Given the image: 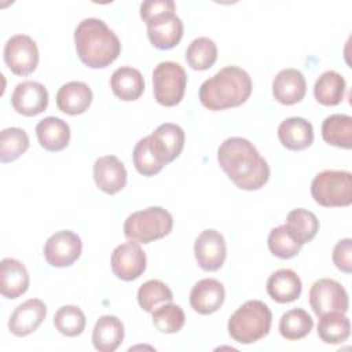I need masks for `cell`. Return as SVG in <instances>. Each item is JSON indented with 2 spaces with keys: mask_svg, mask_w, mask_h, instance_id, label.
Listing matches in <instances>:
<instances>
[{
  "mask_svg": "<svg viewBox=\"0 0 352 352\" xmlns=\"http://www.w3.org/2000/svg\"><path fill=\"white\" fill-rule=\"evenodd\" d=\"M54 324L60 334L76 337L85 329V315L76 305H63L55 312Z\"/></svg>",
  "mask_w": 352,
  "mask_h": 352,
  "instance_id": "cell-37",
  "label": "cell"
},
{
  "mask_svg": "<svg viewBox=\"0 0 352 352\" xmlns=\"http://www.w3.org/2000/svg\"><path fill=\"white\" fill-rule=\"evenodd\" d=\"M81 238L70 230H62L47 239L44 257L50 265L63 268L72 265L81 256Z\"/></svg>",
  "mask_w": 352,
  "mask_h": 352,
  "instance_id": "cell-11",
  "label": "cell"
},
{
  "mask_svg": "<svg viewBox=\"0 0 352 352\" xmlns=\"http://www.w3.org/2000/svg\"><path fill=\"white\" fill-rule=\"evenodd\" d=\"M322 138L326 143L349 150L352 147V117L346 114H333L322 124Z\"/></svg>",
  "mask_w": 352,
  "mask_h": 352,
  "instance_id": "cell-28",
  "label": "cell"
},
{
  "mask_svg": "<svg viewBox=\"0 0 352 352\" xmlns=\"http://www.w3.org/2000/svg\"><path fill=\"white\" fill-rule=\"evenodd\" d=\"M271 322L268 305L260 300H249L230 316L228 334L239 344H253L270 333Z\"/></svg>",
  "mask_w": 352,
  "mask_h": 352,
  "instance_id": "cell-4",
  "label": "cell"
},
{
  "mask_svg": "<svg viewBox=\"0 0 352 352\" xmlns=\"http://www.w3.org/2000/svg\"><path fill=\"white\" fill-rule=\"evenodd\" d=\"M11 104L19 114L32 117L43 113L48 106L47 88L37 81H22L16 84L11 95Z\"/></svg>",
  "mask_w": 352,
  "mask_h": 352,
  "instance_id": "cell-14",
  "label": "cell"
},
{
  "mask_svg": "<svg viewBox=\"0 0 352 352\" xmlns=\"http://www.w3.org/2000/svg\"><path fill=\"white\" fill-rule=\"evenodd\" d=\"M38 143L47 151H60L70 142V126L59 117H45L36 125Z\"/></svg>",
  "mask_w": 352,
  "mask_h": 352,
  "instance_id": "cell-24",
  "label": "cell"
},
{
  "mask_svg": "<svg viewBox=\"0 0 352 352\" xmlns=\"http://www.w3.org/2000/svg\"><path fill=\"white\" fill-rule=\"evenodd\" d=\"M286 227L293 234V236L301 243H307L315 238L319 231L318 217L302 208L289 212L286 217Z\"/></svg>",
  "mask_w": 352,
  "mask_h": 352,
  "instance_id": "cell-30",
  "label": "cell"
},
{
  "mask_svg": "<svg viewBox=\"0 0 352 352\" xmlns=\"http://www.w3.org/2000/svg\"><path fill=\"white\" fill-rule=\"evenodd\" d=\"M126 169L116 155H104L94 164V180L99 190L116 194L126 184Z\"/></svg>",
  "mask_w": 352,
  "mask_h": 352,
  "instance_id": "cell-16",
  "label": "cell"
},
{
  "mask_svg": "<svg viewBox=\"0 0 352 352\" xmlns=\"http://www.w3.org/2000/svg\"><path fill=\"white\" fill-rule=\"evenodd\" d=\"M29 147V136L21 128H6L0 132V161L11 162L19 158Z\"/></svg>",
  "mask_w": 352,
  "mask_h": 352,
  "instance_id": "cell-35",
  "label": "cell"
},
{
  "mask_svg": "<svg viewBox=\"0 0 352 352\" xmlns=\"http://www.w3.org/2000/svg\"><path fill=\"white\" fill-rule=\"evenodd\" d=\"M333 263L334 265L345 272H352V239L345 238L337 242V245L333 249Z\"/></svg>",
  "mask_w": 352,
  "mask_h": 352,
  "instance_id": "cell-39",
  "label": "cell"
},
{
  "mask_svg": "<svg viewBox=\"0 0 352 352\" xmlns=\"http://www.w3.org/2000/svg\"><path fill=\"white\" fill-rule=\"evenodd\" d=\"M173 227L172 214L161 206L133 212L124 223V234L138 243H150L166 236Z\"/></svg>",
  "mask_w": 352,
  "mask_h": 352,
  "instance_id": "cell-5",
  "label": "cell"
},
{
  "mask_svg": "<svg viewBox=\"0 0 352 352\" xmlns=\"http://www.w3.org/2000/svg\"><path fill=\"white\" fill-rule=\"evenodd\" d=\"M92 91L82 81H70L63 84L56 94L58 109L69 116L82 114L92 103Z\"/></svg>",
  "mask_w": 352,
  "mask_h": 352,
  "instance_id": "cell-20",
  "label": "cell"
},
{
  "mask_svg": "<svg viewBox=\"0 0 352 352\" xmlns=\"http://www.w3.org/2000/svg\"><path fill=\"white\" fill-rule=\"evenodd\" d=\"M29 287L26 267L16 258H3L0 263V293L6 298H18Z\"/></svg>",
  "mask_w": 352,
  "mask_h": 352,
  "instance_id": "cell-22",
  "label": "cell"
},
{
  "mask_svg": "<svg viewBox=\"0 0 352 352\" xmlns=\"http://www.w3.org/2000/svg\"><path fill=\"white\" fill-rule=\"evenodd\" d=\"M132 158L136 170L143 176H154L166 165L153 147L150 135L135 144Z\"/></svg>",
  "mask_w": 352,
  "mask_h": 352,
  "instance_id": "cell-31",
  "label": "cell"
},
{
  "mask_svg": "<svg viewBox=\"0 0 352 352\" xmlns=\"http://www.w3.org/2000/svg\"><path fill=\"white\" fill-rule=\"evenodd\" d=\"M252 88V78L243 69L226 66L201 84L199 100L213 111L238 107L249 99Z\"/></svg>",
  "mask_w": 352,
  "mask_h": 352,
  "instance_id": "cell-3",
  "label": "cell"
},
{
  "mask_svg": "<svg viewBox=\"0 0 352 352\" xmlns=\"http://www.w3.org/2000/svg\"><path fill=\"white\" fill-rule=\"evenodd\" d=\"M153 147L165 164L176 160L184 147V131L182 126L165 122L150 135Z\"/></svg>",
  "mask_w": 352,
  "mask_h": 352,
  "instance_id": "cell-18",
  "label": "cell"
},
{
  "mask_svg": "<svg viewBox=\"0 0 352 352\" xmlns=\"http://www.w3.org/2000/svg\"><path fill=\"white\" fill-rule=\"evenodd\" d=\"M307 91V82L301 72L297 69L280 70L272 82L274 98L286 106L298 103Z\"/></svg>",
  "mask_w": 352,
  "mask_h": 352,
  "instance_id": "cell-19",
  "label": "cell"
},
{
  "mask_svg": "<svg viewBox=\"0 0 352 352\" xmlns=\"http://www.w3.org/2000/svg\"><path fill=\"white\" fill-rule=\"evenodd\" d=\"M314 327L311 315L301 308H293L285 312L279 320V333L286 340H300L309 334Z\"/></svg>",
  "mask_w": 352,
  "mask_h": 352,
  "instance_id": "cell-32",
  "label": "cell"
},
{
  "mask_svg": "<svg viewBox=\"0 0 352 352\" xmlns=\"http://www.w3.org/2000/svg\"><path fill=\"white\" fill-rule=\"evenodd\" d=\"M314 201L324 208H341L352 204V175L348 170H323L311 183Z\"/></svg>",
  "mask_w": 352,
  "mask_h": 352,
  "instance_id": "cell-6",
  "label": "cell"
},
{
  "mask_svg": "<svg viewBox=\"0 0 352 352\" xmlns=\"http://www.w3.org/2000/svg\"><path fill=\"white\" fill-rule=\"evenodd\" d=\"M184 322L186 315L180 305L166 302L153 311V324L161 333H177L184 326Z\"/></svg>",
  "mask_w": 352,
  "mask_h": 352,
  "instance_id": "cell-38",
  "label": "cell"
},
{
  "mask_svg": "<svg viewBox=\"0 0 352 352\" xmlns=\"http://www.w3.org/2000/svg\"><path fill=\"white\" fill-rule=\"evenodd\" d=\"M314 95L315 99L323 106L340 104L345 95L344 77L334 70L322 73L314 85Z\"/></svg>",
  "mask_w": 352,
  "mask_h": 352,
  "instance_id": "cell-27",
  "label": "cell"
},
{
  "mask_svg": "<svg viewBox=\"0 0 352 352\" xmlns=\"http://www.w3.org/2000/svg\"><path fill=\"white\" fill-rule=\"evenodd\" d=\"M146 253L135 241L118 245L111 253L113 274L125 282L138 279L146 270Z\"/></svg>",
  "mask_w": 352,
  "mask_h": 352,
  "instance_id": "cell-12",
  "label": "cell"
},
{
  "mask_svg": "<svg viewBox=\"0 0 352 352\" xmlns=\"http://www.w3.org/2000/svg\"><path fill=\"white\" fill-rule=\"evenodd\" d=\"M278 138L287 150L300 151L312 144L314 128L312 124L302 117H290L279 124Z\"/></svg>",
  "mask_w": 352,
  "mask_h": 352,
  "instance_id": "cell-21",
  "label": "cell"
},
{
  "mask_svg": "<svg viewBox=\"0 0 352 352\" xmlns=\"http://www.w3.org/2000/svg\"><path fill=\"white\" fill-rule=\"evenodd\" d=\"M302 285L298 275L289 268H282L272 272L267 280L268 296L280 304L292 302L301 294Z\"/></svg>",
  "mask_w": 352,
  "mask_h": 352,
  "instance_id": "cell-23",
  "label": "cell"
},
{
  "mask_svg": "<svg viewBox=\"0 0 352 352\" xmlns=\"http://www.w3.org/2000/svg\"><path fill=\"white\" fill-rule=\"evenodd\" d=\"M302 245L293 236L286 224L275 227L268 235V249L279 258H292L297 256Z\"/></svg>",
  "mask_w": 352,
  "mask_h": 352,
  "instance_id": "cell-36",
  "label": "cell"
},
{
  "mask_svg": "<svg viewBox=\"0 0 352 352\" xmlns=\"http://www.w3.org/2000/svg\"><path fill=\"white\" fill-rule=\"evenodd\" d=\"M309 304L315 315L322 316L329 312L345 314L349 307V300L341 283L334 279L323 278L311 286Z\"/></svg>",
  "mask_w": 352,
  "mask_h": 352,
  "instance_id": "cell-8",
  "label": "cell"
},
{
  "mask_svg": "<svg viewBox=\"0 0 352 352\" xmlns=\"http://www.w3.org/2000/svg\"><path fill=\"white\" fill-rule=\"evenodd\" d=\"M47 315V305L38 298H29L19 304L8 319V329L14 336L25 337L37 330Z\"/></svg>",
  "mask_w": 352,
  "mask_h": 352,
  "instance_id": "cell-15",
  "label": "cell"
},
{
  "mask_svg": "<svg viewBox=\"0 0 352 352\" xmlns=\"http://www.w3.org/2000/svg\"><path fill=\"white\" fill-rule=\"evenodd\" d=\"M74 44L80 60L92 69L109 66L121 52L117 34L98 18H85L77 25Z\"/></svg>",
  "mask_w": 352,
  "mask_h": 352,
  "instance_id": "cell-2",
  "label": "cell"
},
{
  "mask_svg": "<svg viewBox=\"0 0 352 352\" xmlns=\"http://www.w3.org/2000/svg\"><path fill=\"white\" fill-rule=\"evenodd\" d=\"M175 11L176 10H166L144 21L148 40L158 50H170L176 47L183 37V22Z\"/></svg>",
  "mask_w": 352,
  "mask_h": 352,
  "instance_id": "cell-10",
  "label": "cell"
},
{
  "mask_svg": "<svg viewBox=\"0 0 352 352\" xmlns=\"http://www.w3.org/2000/svg\"><path fill=\"white\" fill-rule=\"evenodd\" d=\"M224 286L213 278L198 280L190 293L191 308L201 315H210L216 312L224 302Z\"/></svg>",
  "mask_w": 352,
  "mask_h": 352,
  "instance_id": "cell-17",
  "label": "cell"
},
{
  "mask_svg": "<svg viewBox=\"0 0 352 352\" xmlns=\"http://www.w3.org/2000/svg\"><path fill=\"white\" fill-rule=\"evenodd\" d=\"M124 340V324L114 315L100 316L92 331V344L99 352L116 351Z\"/></svg>",
  "mask_w": 352,
  "mask_h": 352,
  "instance_id": "cell-25",
  "label": "cell"
},
{
  "mask_svg": "<svg viewBox=\"0 0 352 352\" xmlns=\"http://www.w3.org/2000/svg\"><path fill=\"white\" fill-rule=\"evenodd\" d=\"M187 85L184 69L170 60L160 62L153 70V92L155 100L166 107L182 102Z\"/></svg>",
  "mask_w": 352,
  "mask_h": 352,
  "instance_id": "cell-7",
  "label": "cell"
},
{
  "mask_svg": "<svg viewBox=\"0 0 352 352\" xmlns=\"http://www.w3.org/2000/svg\"><path fill=\"white\" fill-rule=\"evenodd\" d=\"M194 254L202 270L217 271L223 267L227 256L224 236L216 230H204L195 239Z\"/></svg>",
  "mask_w": 352,
  "mask_h": 352,
  "instance_id": "cell-13",
  "label": "cell"
},
{
  "mask_svg": "<svg viewBox=\"0 0 352 352\" xmlns=\"http://www.w3.org/2000/svg\"><path fill=\"white\" fill-rule=\"evenodd\" d=\"M4 62L16 76L33 73L38 63L37 44L26 34L11 36L4 45Z\"/></svg>",
  "mask_w": 352,
  "mask_h": 352,
  "instance_id": "cell-9",
  "label": "cell"
},
{
  "mask_svg": "<svg viewBox=\"0 0 352 352\" xmlns=\"http://www.w3.org/2000/svg\"><path fill=\"white\" fill-rule=\"evenodd\" d=\"M217 161L230 180L242 190L261 188L270 179V166L245 138H228L217 150Z\"/></svg>",
  "mask_w": 352,
  "mask_h": 352,
  "instance_id": "cell-1",
  "label": "cell"
},
{
  "mask_svg": "<svg viewBox=\"0 0 352 352\" xmlns=\"http://www.w3.org/2000/svg\"><path fill=\"white\" fill-rule=\"evenodd\" d=\"M173 294L170 289L158 279L144 282L138 290V302L146 312H153L161 304L172 302Z\"/></svg>",
  "mask_w": 352,
  "mask_h": 352,
  "instance_id": "cell-34",
  "label": "cell"
},
{
  "mask_svg": "<svg viewBox=\"0 0 352 352\" xmlns=\"http://www.w3.org/2000/svg\"><path fill=\"white\" fill-rule=\"evenodd\" d=\"M110 87L118 99L124 102H132L142 96L144 91V80L138 69L121 66L113 72Z\"/></svg>",
  "mask_w": 352,
  "mask_h": 352,
  "instance_id": "cell-26",
  "label": "cell"
},
{
  "mask_svg": "<svg viewBox=\"0 0 352 352\" xmlns=\"http://www.w3.org/2000/svg\"><path fill=\"white\" fill-rule=\"evenodd\" d=\"M318 336L324 344H342L351 334V322L342 312H329L319 316Z\"/></svg>",
  "mask_w": 352,
  "mask_h": 352,
  "instance_id": "cell-29",
  "label": "cell"
},
{
  "mask_svg": "<svg viewBox=\"0 0 352 352\" xmlns=\"http://www.w3.org/2000/svg\"><path fill=\"white\" fill-rule=\"evenodd\" d=\"M217 59V47L209 37L194 38L186 51V60L194 70H206Z\"/></svg>",
  "mask_w": 352,
  "mask_h": 352,
  "instance_id": "cell-33",
  "label": "cell"
}]
</instances>
